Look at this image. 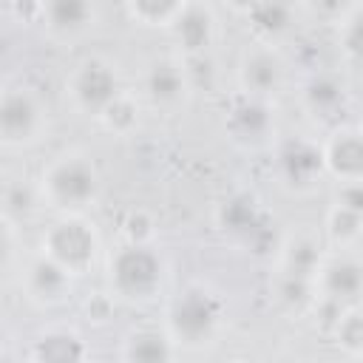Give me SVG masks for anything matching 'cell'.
Returning <instances> with one entry per match:
<instances>
[{
  "label": "cell",
  "mask_w": 363,
  "mask_h": 363,
  "mask_svg": "<svg viewBox=\"0 0 363 363\" xmlns=\"http://www.w3.org/2000/svg\"><path fill=\"white\" fill-rule=\"evenodd\" d=\"M301 102L315 116H332L346 102V88L335 74H312L301 88Z\"/></svg>",
  "instance_id": "21"
},
{
  "label": "cell",
  "mask_w": 363,
  "mask_h": 363,
  "mask_svg": "<svg viewBox=\"0 0 363 363\" xmlns=\"http://www.w3.org/2000/svg\"><path fill=\"white\" fill-rule=\"evenodd\" d=\"M43 128V108L26 88H6L0 94V142L26 145Z\"/></svg>",
  "instance_id": "8"
},
{
  "label": "cell",
  "mask_w": 363,
  "mask_h": 363,
  "mask_svg": "<svg viewBox=\"0 0 363 363\" xmlns=\"http://www.w3.org/2000/svg\"><path fill=\"white\" fill-rule=\"evenodd\" d=\"M323 173L337 182H360L363 179V136L352 125H340L320 147Z\"/></svg>",
  "instance_id": "10"
},
{
  "label": "cell",
  "mask_w": 363,
  "mask_h": 363,
  "mask_svg": "<svg viewBox=\"0 0 363 363\" xmlns=\"http://www.w3.org/2000/svg\"><path fill=\"white\" fill-rule=\"evenodd\" d=\"M37 199H40V190H31V187H11L6 193V210L9 213H17V216H28L34 207H37Z\"/></svg>",
  "instance_id": "29"
},
{
  "label": "cell",
  "mask_w": 363,
  "mask_h": 363,
  "mask_svg": "<svg viewBox=\"0 0 363 363\" xmlns=\"http://www.w3.org/2000/svg\"><path fill=\"white\" fill-rule=\"evenodd\" d=\"M99 122H102L111 133L125 136V133H130V130L136 128V122H139V102H136L128 91H122V94L99 113Z\"/></svg>",
  "instance_id": "27"
},
{
  "label": "cell",
  "mask_w": 363,
  "mask_h": 363,
  "mask_svg": "<svg viewBox=\"0 0 363 363\" xmlns=\"http://www.w3.org/2000/svg\"><path fill=\"white\" fill-rule=\"evenodd\" d=\"M278 252H281V272L315 281V272H318V267L323 261V250H320L318 238L303 235V233L292 235V238L278 244Z\"/></svg>",
  "instance_id": "20"
},
{
  "label": "cell",
  "mask_w": 363,
  "mask_h": 363,
  "mask_svg": "<svg viewBox=\"0 0 363 363\" xmlns=\"http://www.w3.org/2000/svg\"><path fill=\"white\" fill-rule=\"evenodd\" d=\"M235 11L244 14L255 40L264 45H275L281 37H286L295 28L298 20V9L289 3H244L235 6Z\"/></svg>",
  "instance_id": "11"
},
{
  "label": "cell",
  "mask_w": 363,
  "mask_h": 363,
  "mask_svg": "<svg viewBox=\"0 0 363 363\" xmlns=\"http://www.w3.org/2000/svg\"><path fill=\"white\" fill-rule=\"evenodd\" d=\"M26 292L34 303L54 306V303L65 301V295L71 292V275L60 264H54L51 258H45L40 252L26 269Z\"/></svg>",
  "instance_id": "15"
},
{
  "label": "cell",
  "mask_w": 363,
  "mask_h": 363,
  "mask_svg": "<svg viewBox=\"0 0 363 363\" xmlns=\"http://www.w3.org/2000/svg\"><path fill=\"white\" fill-rule=\"evenodd\" d=\"M216 221H218V227H221L227 235H233L235 241L247 244V241L267 224V216L261 213V207H258V201H255L252 196L235 193V196H230L224 204H218Z\"/></svg>",
  "instance_id": "16"
},
{
  "label": "cell",
  "mask_w": 363,
  "mask_h": 363,
  "mask_svg": "<svg viewBox=\"0 0 363 363\" xmlns=\"http://www.w3.org/2000/svg\"><path fill=\"white\" fill-rule=\"evenodd\" d=\"M187 71L179 60H156L145 74V96L153 105H176L187 96Z\"/></svg>",
  "instance_id": "17"
},
{
  "label": "cell",
  "mask_w": 363,
  "mask_h": 363,
  "mask_svg": "<svg viewBox=\"0 0 363 363\" xmlns=\"http://www.w3.org/2000/svg\"><path fill=\"white\" fill-rule=\"evenodd\" d=\"M275 122H272V111L264 99H250L244 96L241 102H235L227 113V133L238 142V145H264L272 133Z\"/></svg>",
  "instance_id": "12"
},
{
  "label": "cell",
  "mask_w": 363,
  "mask_h": 363,
  "mask_svg": "<svg viewBox=\"0 0 363 363\" xmlns=\"http://www.w3.org/2000/svg\"><path fill=\"white\" fill-rule=\"evenodd\" d=\"M108 281L125 301H150L162 286V258L150 244H122L108 261Z\"/></svg>",
  "instance_id": "2"
},
{
  "label": "cell",
  "mask_w": 363,
  "mask_h": 363,
  "mask_svg": "<svg viewBox=\"0 0 363 363\" xmlns=\"http://www.w3.org/2000/svg\"><path fill=\"white\" fill-rule=\"evenodd\" d=\"M221 323V303L207 289H184L167 309V335L182 346L207 343Z\"/></svg>",
  "instance_id": "4"
},
{
  "label": "cell",
  "mask_w": 363,
  "mask_h": 363,
  "mask_svg": "<svg viewBox=\"0 0 363 363\" xmlns=\"http://www.w3.org/2000/svg\"><path fill=\"white\" fill-rule=\"evenodd\" d=\"M182 6H184V0H130L125 6V11H128V17H133L142 26H164V28H170V23L182 11Z\"/></svg>",
  "instance_id": "26"
},
{
  "label": "cell",
  "mask_w": 363,
  "mask_h": 363,
  "mask_svg": "<svg viewBox=\"0 0 363 363\" xmlns=\"http://www.w3.org/2000/svg\"><path fill=\"white\" fill-rule=\"evenodd\" d=\"M315 292L318 298L337 303L343 309L360 303L363 292V267L354 250H337L335 255H323L315 272Z\"/></svg>",
  "instance_id": "5"
},
{
  "label": "cell",
  "mask_w": 363,
  "mask_h": 363,
  "mask_svg": "<svg viewBox=\"0 0 363 363\" xmlns=\"http://www.w3.org/2000/svg\"><path fill=\"white\" fill-rule=\"evenodd\" d=\"M31 363H88V346L71 329H51L34 340Z\"/></svg>",
  "instance_id": "18"
},
{
  "label": "cell",
  "mask_w": 363,
  "mask_h": 363,
  "mask_svg": "<svg viewBox=\"0 0 363 363\" xmlns=\"http://www.w3.org/2000/svg\"><path fill=\"white\" fill-rule=\"evenodd\" d=\"M332 204L363 213V187H360V182H340L337 190H335V201Z\"/></svg>",
  "instance_id": "30"
},
{
  "label": "cell",
  "mask_w": 363,
  "mask_h": 363,
  "mask_svg": "<svg viewBox=\"0 0 363 363\" xmlns=\"http://www.w3.org/2000/svg\"><path fill=\"white\" fill-rule=\"evenodd\" d=\"M40 196L54 207L65 210V216H79V210L94 204V199L99 196V173L88 156H60L43 173Z\"/></svg>",
  "instance_id": "1"
},
{
  "label": "cell",
  "mask_w": 363,
  "mask_h": 363,
  "mask_svg": "<svg viewBox=\"0 0 363 363\" xmlns=\"http://www.w3.org/2000/svg\"><path fill=\"white\" fill-rule=\"evenodd\" d=\"M337 45H340L343 62L357 71L363 60V6L360 3H349L346 11L337 17Z\"/></svg>",
  "instance_id": "22"
},
{
  "label": "cell",
  "mask_w": 363,
  "mask_h": 363,
  "mask_svg": "<svg viewBox=\"0 0 363 363\" xmlns=\"http://www.w3.org/2000/svg\"><path fill=\"white\" fill-rule=\"evenodd\" d=\"M156 233V221L147 210H130L125 218H122V235H125V244H150Z\"/></svg>",
  "instance_id": "28"
},
{
  "label": "cell",
  "mask_w": 363,
  "mask_h": 363,
  "mask_svg": "<svg viewBox=\"0 0 363 363\" xmlns=\"http://www.w3.org/2000/svg\"><path fill=\"white\" fill-rule=\"evenodd\" d=\"M170 34L184 57H201L216 40V11L207 3L184 0L182 11L170 23Z\"/></svg>",
  "instance_id": "9"
},
{
  "label": "cell",
  "mask_w": 363,
  "mask_h": 363,
  "mask_svg": "<svg viewBox=\"0 0 363 363\" xmlns=\"http://www.w3.org/2000/svg\"><path fill=\"white\" fill-rule=\"evenodd\" d=\"M286 79V62L275 45L255 43L238 60V85L250 99H267L281 91Z\"/></svg>",
  "instance_id": "7"
},
{
  "label": "cell",
  "mask_w": 363,
  "mask_h": 363,
  "mask_svg": "<svg viewBox=\"0 0 363 363\" xmlns=\"http://www.w3.org/2000/svg\"><path fill=\"white\" fill-rule=\"evenodd\" d=\"M176 360V343L167 335V329L142 326L133 329L125 340V363H173Z\"/></svg>",
  "instance_id": "19"
},
{
  "label": "cell",
  "mask_w": 363,
  "mask_h": 363,
  "mask_svg": "<svg viewBox=\"0 0 363 363\" xmlns=\"http://www.w3.org/2000/svg\"><path fill=\"white\" fill-rule=\"evenodd\" d=\"M329 332L343 354H349L354 360L363 354V312H360V306L343 309L337 315V320L329 326Z\"/></svg>",
  "instance_id": "25"
},
{
  "label": "cell",
  "mask_w": 363,
  "mask_h": 363,
  "mask_svg": "<svg viewBox=\"0 0 363 363\" xmlns=\"http://www.w3.org/2000/svg\"><path fill=\"white\" fill-rule=\"evenodd\" d=\"M363 230V213L332 204L326 213V235L337 250H354Z\"/></svg>",
  "instance_id": "23"
},
{
  "label": "cell",
  "mask_w": 363,
  "mask_h": 363,
  "mask_svg": "<svg viewBox=\"0 0 363 363\" xmlns=\"http://www.w3.org/2000/svg\"><path fill=\"white\" fill-rule=\"evenodd\" d=\"M99 250V238L94 224H88L79 216H62L57 218L45 235H43V255L60 264L71 278L82 275L94 267Z\"/></svg>",
  "instance_id": "3"
},
{
  "label": "cell",
  "mask_w": 363,
  "mask_h": 363,
  "mask_svg": "<svg viewBox=\"0 0 363 363\" xmlns=\"http://www.w3.org/2000/svg\"><path fill=\"white\" fill-rule=\"evenodd\" d=\"M275 298L289 312H306L318 301L315 281L312 278H298V275L278 272V278H275Z\"/></svg>",
  "instance_id": "24"
},
{
  "label": "cell",
  "mask_w": 363,
  "mask_h": 363,
  "mask_svg": "<svg viewBox=\"0 0 363 363\" xmlns=\"http://www.w3.org/2000/svg\"><path fill=\"white\" fill-rule=\"evenodd\" d=\"M68 94L79 111L99 119V113L122 94V82L111 62L85 60L82 65L74 68V74L68 79Z\"/></svg>",
  "instance_id": "6"
},
{
  "label": "cell",
  "mask_w": 363,
  "mask_h": 363,
  "mask_svg": "<svg viewBox=\"0 0 363 363\" xmlns=\"http://www.w3.org/2000/svg\"><path fill=\"white\" fill-rule=\"evenodd\" d=\"M278 170L281 179L289 187H309L318 176H323V159H320V147L306 142V139H292L281 147L278 153Z\"/></svg>",
  "instance_id": "14"
},
{
  "label": "cell",
  "mask_w": 363,
  "mask_h": 363,
  "mask_svg": "<svg viewBox=\"0 0 363 363\" xmlns=\"http://www.w3.org/2000/svg\"><path fill=\"white\" fill-rule=\"evenodd\" d=\"M96 20V9L85 0H51L40 9V23L57 40H74L85 34Z\"/></svg>",
  "instance_id": "13"
}]
</instances>
